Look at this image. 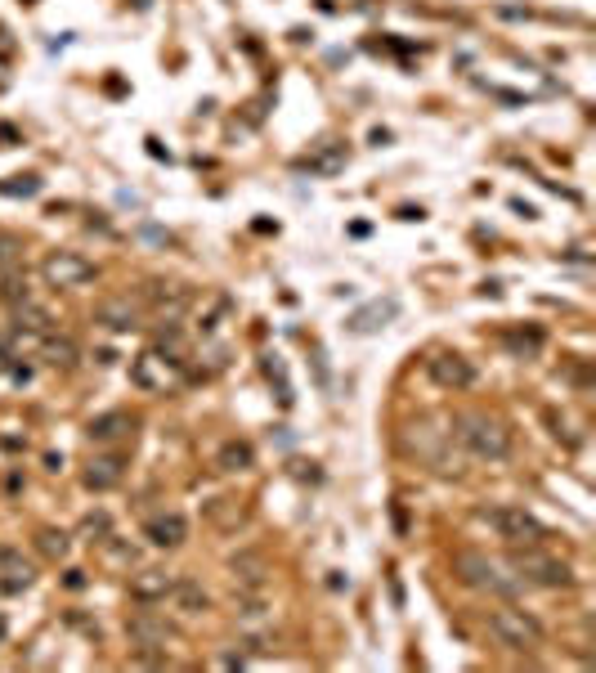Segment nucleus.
<instances>
[{
	"label": "nucleus",
	"mask_w": 596,
	"mask_h": 673,
	"mask_svg": "<svg viewBox=\"0 0 596 673\" xmlns=\"http://www.w3.org/2000/svg\"><path fill=\"white\" fill-rule=\"evenodd\" d=\"M171 584H175L171 570L144 566L130 575V597H135V602H162V597H171Z\"/></svg>",
	"instance_id": "15"
},
{
	"label": "nucleus",
	"mask_w": 596,
	"mask_h": 673,
	"mask_svg": "<svg viewBox=\"0 0 596 673\" xmlns=\"http://www.w3.org/2000/svg\"><path fill=\"white\" fill-rule=\"evenodd\" d=\"M453 575L467 588H476V593H493V597H511L520 588L516 579H502V570L489 557H480V552H458L453 557Z\"/></svg>",
	"instance_id": "6"
},
{
	"label": "nucleus",
	"mask_w": 596,
	"mask_h": 673,
	"mask_svg": "<svg viewBox=\"0 0 596 673\" xmlns=\"http://www.w3.org/2000/svg\"><path fill=\"white\" fill-rule=\"evenodd\" d=\"M41 359H45L50 368H72V364H77V346H72L68 337L45 333V337H41Z\"/></svg>",
	"instance_id": "21"
},
{
	"label": "nucleus",
	"mask_w": 596,
	"mask_h": 673,
	"mask_svg": "<svg viewBox=\"0 0 596 673\" xmlns=\"http://www.w3.org/2000/svg\"><path fill=\"white\" fill-rule=\"evenodd\" d=\"M126 638L139 651V665H166V642H175V624L153 611H135L126 620Z\"/></svg>",
	"instance_id": "4"
},
{
	"label": "nucleus",
	"mask_w": 596,
	"mask_h": 673,
	"mask_svg": "<svg viewBox=\"0 0 596 673\" xmlns=\"http://www.w3.org/2000/svg\"><path fill=\"white\" fill-rule=\"evenodd\" d=\"M130 431H135V418H130L126 409H113V413H99V418H90L86 436L95 440V445H117V440H126Z\"/></svg>",
	"instance_id": "16"
},
{
	"label": "nucleus",
	"mask_w": 596,
	"mask_h": 673,
	"mask_svg": "<svg viewBox=\"0 0 596 673\" xmlns=\"http://www.w3.org/2000/svg\"><path fill=\"white\" fill-rule=\"evenodd\" d=\"M507 561H511V570H516L525 584H538V588H570L574 584L570 561L543 552L538 543H511Z\"/></svg>",
	"instance_id": "2"
},
{
	"label": "nucleus",
	"mask_w": 596,
	"mask_h": 673,
	"mask_svg": "<svg viewBox=\"0 0 596 673\" xmlns=\"http://www.w3.org/2000/svg\"><path fill=\"white\" fill-rule=\"evenodd\" d=\"M171 597H175V606H180L184 615H202L211 606V593L198 584V579H175L171 584Z\"/></svg>",
	"instance_id": "18"
},
{
	"label": "nucleus",
	"mask_w": 596,
	"mask_h": 673,
	"mask_svg": "<svg viewBox=\"0 0 596 673\" xmlns=\"http://www.w3.org/2000/svg\"><path fill=\"white\" fill-rule=\"evenodd\" d=\"M229 570H234V579H242V588L265 584V557H256V552H238V557L229 561Z\"/></svg>",
	"instance_id": "22"
},
{
	"label": "nucleus",
	"mask_w": 596,
	"mask_h": 673,
	"mask_svg": "<svg viewBox=\"0 0 596 673\" xmlns=\"http://www.w3.org/2000/svg\"><path fill=\"white\" fill-rule=\"evenodd\" d=\"M489 633L507 651H538L547 642L543 620L534 611H525V606H498V611H489Z\"/></svg>",
	"instance_id": "3"
},
{
	"label": "nucleus",
	"mask_w": 596,
	"mask_h": 673,
	"mask_svg": "<svg viewBox=\"0 0 596 673\" xmlns=\"http://www.w3.org/2000/svg\"><path fill=\"white\" fill-rule=\"evenodd\" d=\"M238 615H247V620L265 615V593H260V588H242V593H238Z\"/></svg>",
	"instance_id": "26"
},
{
	"label": "nucleus",
	"mask_w": 596,
	"mask_h": 673,
	"mask_svg": "<svg viewBox=\"0 0 596 673\" xmlns=\"http://www.w3.org/2000/svg\"><path fill=\"white\" fill-rule=\"evenodd\" d=\"M95 324L113 328V333H130V328L144 324V310H139V301L130 297H108L95 306Z\"/></svg>",
	"instance_id": "10"
},
{
	"label": "nucleus",
	"mask_w": 596,
	"mask_h": 673,
	"mask_svg": "<svg viewBox=\"0 0 596 673\" xmlns=\"http://www.w3.org/2000/svg\"><path fill=\"white\" fill-rule=\"evenodd\" d=\"M36 548H41L50 561H63L72 543H68V534H63V530H36Z\"/></svg>",
	"instance_id": "25"
},
{
	"label": "nucleus",
	"mask_w": 596,
	"mask_h": 673,
	"mask_svg": "<svg viewBox=\"0 0 596 673\" xmlns=\"http://www.w3.org/2000/svg\"><path fill=\"white\" fill-rule=\"evenodd\" d=\"M507 346L516 350L520 359H534L538 350H543V333H538V328H516V333H507Z\"/></svg>",
	"instance_id": "24"
},
{
	"label": "nucleus",
	"mask_w": 596,
	"mask_h": 673,
	"mask_svg": "<svg viewBox=\"0 0 596 673\" xmlns=\"http://www.w3.org/2000/svg\"><path fill=\"white\" fill-rule=\"evenodd\" d=\"M0 193H23V198H32V193H41V180H36V175H18L14 184H0Z\"/></svg>",
	"instance_id": "28"
},
{
	"label": "nucleus",
	"mask_w": 596,
	"mask_h": 673,
	"mask_svg": "<svg viewBox=\"0 0 596 673\" xmlns=\"http://www.w3.org/2000/svg\"><path fill=\"white\" fill-rule=\"evenodd\" d=\"M395 315H399V301H395V297L368 301V306L355 310V315L346 319V328H350V333H359V337H368V333H381V328H386Z\"/></svg>",
	"instance_id": "14"
},
{
	"label": "nucleus",
	"mask_w": 596,
	"mask_h": 673,
	"mask_svg": "<svg viewBox=\"0 0 596 673\" xmlns=\"http://www.w3.org/2000/svg\"><path fill=\"white\" fill-rule=\"evenodd\" d=\"M310 175H337L341 167H346V144H323L314 158H305L301 162Z\"/></svg>",
	"instance_id": "20"
},
{
	"label": "nucleus",
	"mask_w": 596,
	"mask_h": 673,
	"mask_svg": "<svg viewBox=\"0 0 596 673\" xmlns=\"http://www.w3.org/2000/svg\"><path fill=\"white\" fill-rule=\"evenodd\" d=\"M32 579H36V570L23 552L0 548V597H18L23 588H32Z\"/></svg>",
	"instance_id": "11"
},
{
	"label": "nucleus",
	"mask_w": 596,
	"mask_h": 673,
	"mask_svg": "<svg viewBox=\"0 0 596 673\" xmlns=\"http://www.w3.org/2000/svg\"><path fill=\"white\" fill-rule=\"evenodd\" d=\"M41 279H45V288L72 292V288H86L90 279H99V265L86 261L81 252H50L41 261Z\"/></svg>",
	"instance_id": "7"
},
{
	"label": "nucleus",
	"mask_w": 596,
	"mask_h": 673,
	"mask_svg": "<svg viewBox=\"0 0 596 673\" xmlns=\"http://www.w3.org/2000/svg\"><path fill=\"white\" fill-rule=\"evenodd\" d=\"M9 310H14V333H32V337L54 333L50 310H45V306H36L32 297H27V301H18V306H9Z\"/></svg>",
	"instance_id": "17"
},
{
	"label": "nucleus",
	"mask_w": 596,
	"mask_h": 673,
	"mask_svg": "<svg viewBox=\"0 0 596 673\" xmlns=\"http://www.w3.org/2000/svg\"><path fill=\"white\" fill-rule=\"evenodd\" d=\"M121 476H126V458H117V454H99V458H90V463H86L81 481H86V490L108 494V490H117V485H121Z\"/></svg>",
	"instance_id": "13"
},
{
	"label": "nucleus",
	"mask_w": 596,
	"mask_h": 673,
	"mask_svg": "<svg viewBox=\"0 0 596 673\" xmlns=\"http://www.w3.org/2000/svg\"><path fill=\"white\" fill-rule=\"evenodd\" d=\"M14 265H23V243L0 234V270H14Z\"/></svg>",
	"instance_id": "27"
},
{
	"label": "nucleus",
	"mask_w": 596,
	"mask_h": 673,
	"mask_svg": "<svg viewBox=\"0 0 596 673\" xmlns=\"http://www.w3.org/2000/svg\"><path fill=\"white\" fill-rule=\"evenodd\" d=\"M458 440L471 458H484V463H502L511 454V431L502 427L489 413H458Z\"/></svg>",
	"instance_id": "1"
},
{
	"label": "nucleus",
	"mask_w": 596,
	"mask_h": 673,
	"mask_svg": "<svg viewBox=\"0 0 596 673\" xmlns=\"http://www.w3.org/2000/svg\"><path fill=\"white\" fill-rule=\"evenodd\" d=\"M426 373H431V382L444 386V391H467V386L476 382V364H471L467 355H458V350L431 355L426 359Z\"/></svg>",
	"instance_id": "9"
},
{
	"label": "nucleus",
	"mask_w": 596,
	"mask_h": 673,
	"mask_svg": "<svg viewBox=\"0 0 596 673\" xmlns=\"http://www.w3.org/2000/svg\"><path fill=\"white\" fill-rule=\"evenodd\" d=\"M14 350H9V341H0V373H9V368H14Z\"/></svg>",
	"instance_id": "29"
},
{
	"label": "nucleus",
	"mask_w": 596,
	"mask_h": 673,
	"mask_svg": "<svg viewBox=\"0 0 596 673\" xmlns=\"http://www.w3.org/2000/svg\"><path fill=\"white\" fill-rule=\"evenodd\" d=\"M184 377V359L175 355H162V350H144V355L130 364V382L139 386V391H171V386H180Z\"/></svg>",
	"instance_id": "8"
},
{
	"label": "nucleus",
	"mask_w": 596,
	"mask_h": 673,
	"mask_svg": "<svg viewBox=\"0 0 596 673\" xmlns=\"http://www.w3.org/2000/svg\"><path fill=\"white\" fill-rule=\"evenodd\" d=\"M480 521L489 525L493 534H498L502 543H543L547 539V530L534 521V516L525 512V507H511V503H502V507H484L480 512Z\"/></svg>",
	"instance_id": "5"
},
{
	"label": "nucleus",
	"mask_w": 596,
	"mask_h": 673,
	"mask_svg": "<svg viewBox=\"0 0 596 673\" xmlns=\"http://www.w3.org/2000/svg\"><path fill=\"white\" fill-rule=\"evenodd\" d=\"M5 633H9V624H5V615H0V642H5Z\"/></svg>",
	"instance_id": "31"
},
{
	"label": "nucleus",
	"mask_w": 596,
	"mask_h": 673,
	"mask_svg": "<svg viewBox=\"0 0 596 673\" xmlns=\"http://www.w3.org/2000/svg\"><path fill=\"white\" fill-rule=\"evenodd\" d=\"M86 534H108V516H90V521H86Z\"/></svg>",
	"instance_id": "30"
},
{
	"label": "nucleus",
	"mask_w": 596,
	"mask_h": 673,
	"mask_svg": "<svg viewBox=\"0 0 596 673\" xmlns=\"http://www.w3.org/2000/svg\"><path fill=\"white\" fill-rule=\"evenodd\" d=\"M32 292H27V270L23 265H14V270H5V283H0V301L5 306H18V301H27Z\"/></svg>",
	"instance_id": "23"
},
{
	"label": "nucleus",
	"mask_w": 596,
	"mask_h": 673,
	"mask_svg": "<svg viewBox=\"0 0 596 673\" xmlns=\"http://www.w3.org/2000/svg\"><path fill=\"white\" fill-rule=\"evenodd\" d=\"M144 534H148V543H153V548L175 552V548H184V539H189V521H184L180 512H157L153 521L144 525Z\"/></svg>",
	"instance_id": "12"
},
{
	"label": "nucleus",
	"mask_w": 596,
	"mask_h": 673,
	"mask_svg": "<svg viewBox=\"0 0 596 673\" xmlns=\"http://www.w3.org/2000/svg\"><path fill=\"white\" fill-rule=\"evenodd\" d=\"M216 467L220 472H251V467H256V449H251L247 440H225L216 454Z\"/></svg>",
	"instance_id": "19"
}]
</instances>
